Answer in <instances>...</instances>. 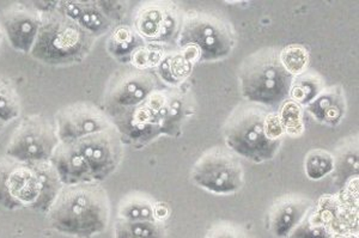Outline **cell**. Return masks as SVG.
Returning <instances> with one entry per match:
<instances>
[{
  "mask_svg": "<svg viewBox=\"0 0 359 238\" xmlns=\"http://www.w3.org/2000/svg\"><path fill=\"white\" fill-rule=\"evenodd\" d=\"M278 116L282 121L285 134L289 136H302V133L304 132L302 106H299L292 99H287L279 107Z\"/></svg>",
  "mask_w": 359,
  "mask_h": 238,
  "instance_id": "obj_30",
  "label": "cell"
},
{
  "mask_svg": "<svg viewBox=\"0 0 359 238\" xmlns=\"http://www.w3.org/2000/svg\"><path fill=\"white\" fill-rule=\"evenodd\" d=\"M74 144L86 158L95 182L114 173L123 160V143L114 127L74 140Z\"/></svg>",
  "mask_w": 359,
  "mask_h": 238,
  "instance_id": "obj_10",
  "label": "cell"
},
{
  "mask_svg": "<svg viewBox=\"0 0 359 238\" xmlns=\"http://www.w3.org/2000/svg\"><path fill=\"white\" fill-rule=\"evenodd\" d=\"M22 104L20 94L13 84L0 78V120L8 125L21 116Z\"/></svg>",
  "mask_w": 359,
  "mask_h": 238,
  "instance_id": "obj_27",
  "label": "cell"
},
{
  "mask_svg": "<svg viewBox=\"0 0 359 238\" xmlns=\"http://www.w3.org/2000/svg\"><path fill=\"white\" fill-rule=\"evenodd\" d=\"M123 4L121 1H54V8L96 38L118 25L126 13Z\"/></svg>",
  "mask_w": 359,
  "mask_h": 238,
  "instance_id": "obj_9",
  "label": "cell"
},
{
  "mask_svg": "<svg viewBox=\"0 0 359 238\" xmlns=\"http://www.w3.org/2000/svg\"><path fill=\"white\" fill-rule=\"evenodd\" d=\"M5 127V123L0 120V132L3 131V128Z\"/></svg>",
  "mask_w": 359,
  "mask_h": 238,
  "instance_id": "obj_34",
  "label": "cell"
},
{
  "mask_svg": "<svg viewBox=\"0 0 359 238\" xmlns=\"http://www.w3.org/2000/svg\"><path fill=\"white\" fill-rule=\"evenodd\" d=\"M54 125L60 141H74L113 127L106 111L90 103H74L62 108L54 116Z\"/></svg>",
  "mask_w": 359,
  "mask_h": 238,
  "instance_id": "obj_12",
  "label": "cell"
},
{
  "mask_svg": "<svg viewBox=\"0 0 359 238\" xmlns=\"http://www.w3.org/2000/svg\"><path fill=\"white\" fill-rule=\"evenodd\" d=\"M109 119L121 141L135 148L149 144L162 134L159 113L147 102L114 114Z\"/></svg>",
  "mask_w": 359,
  "mask_h": 238,
  "instance_id": "obj_14",
  "label": "cell"
},
{
  "mask_svg": "<svg viewBox=\"0 0 359 238\" xmlns=\"http://www.w3.org/2000/svg\"><path fill=\"white\" fill-rule=\"evenodd\" d=\"M46 216L49 226L57 232L91 237L106 230L111 207L98 182H84L64 186Z\"/></svg>",
  "mask_w": 359,
  "mask_h": 238,
  "instance_id": "obj_1",
  "label": "cell"
},
{
  "mask_svg": "<svg viewBox=\"0 0 359 238\" xmlns=\"http://www.w3.org/2000/svg\"><path fill=\"white\" fill-rule=\"evenodd\" d=\"M0 37H1V34H0Z\"/></svg>",
  "mask_w": 359,
  "mask_h": 238,
  "instance_id": "obj_35",
  "label": "cell"
},
{
  "mask_svg": "<svg viewBox=\"0 0 359 238\" xmlns=\"http://www.w3.org/2000/svg\"><path fill=\"white\" fill-rule=\"evenodd\" d=\"M41 25V13L35 6L15 4L5 10L0 29L13 50L30 54Z\"/></svg>",
  "mask_w": 359,
  "mask_h": 238,
  "instance_id": "obj_15",
  "label": "cell"
},
{
  "mask_svg": "<svg viewBox=\"0 0 359 238\" xmlns=\"http://www.w3.org/2000/svg\"><path fill=\"white\" fill-rule=\"evenodd\" d=\"M265 111L257 107H240L229 118L224 127L225 143L238 156L262 163L272 160L280 141H272L264 131Z\"/></svg>",
  "mask_w": 359,
  "mask_h": 238,
  "instance_id": "obj_5",
  "label": "cell"
},
{
  "mask_svg": "<svg viewBox=\"0 0 359 238\" xmlns=\"http://www.w3.org/2000/svg\"><path fill=\"white\" fill-rule=\"evenodd\" d=\"M177 50L196 65L218 62L231 54L235 36L231 25L212 13H191L184 17L177 37Z\"/></svg>",
  "mask_w": 359,
  "mask_h": 238,
  "instance_id": "obj_3",
  "label": "cell"
},
{
  "mask_svg": "<svg viewBox=\"0 0 359 238\" xmlns=\"http://www.w3.org/2000/svg\"><path fill=\"white\" fill-rule=\"evenodd\" d=\"M145 42L135 33L133 27L118 24L111 30V36L107 42V50L113 58L120 62L127 64L131 62L132 54L144 45Z\"/></svg>",
  "mask_w": 359,
  "mask_h": 238,
  "instance_id": "obj_21",
  "label": "cell"
},
{
  "mask_svg": "<svg viewBox=\"0 0 359 238\" xmlns=\"http://www.w3.org/2000/svg\"><path fill=\"white\" fill-rule=\"evenodd\" d=\"M172 209L165 202H156L154 204V217L157 222L163 223L170 217Z\"/></svg>",
  "mask_w": 359,
  "mask_h": 238,
  "instance_id": "obj_33",
  "label": "cell"
},
{
  "mask_svg": "<svg viewBox=\"0 0 359 238\" xmlns=\"http://www.w3.org/2000/svg\"><path fill=\"white\" fill-rule=\"evenodd\" d=\"M157 89V80L151 74L137 70L115 77L106 92L107 115L111 118L121 111L138 107Z\"/></svg>",
  "mask_w": 359,
  "mask_h": 238,
  "instance_id": "obj_13",
  "label": "cell"
},
{
  "mask_svg": "<svg viewBox=\"0 0 359 238\" xmlns=\"http://www.w3.org/2000/svg\"><path fill=\"white\" fill-rule=\"evenodd\" d=\"M32 164L36 172L39 183H40V193L32 209L39 214H46L55 202V199L64 187V183L49 160L37 162Z\"/></svg>",
  "mask_w": 359,
  "mask_h": 238,
  "instance_id": "obj_20",
  "label": "cell"
},
{
  "mask_svg": "<svg viewBox=\"0 0 359 238\" xmlns=\"http://www.w3.org/2000/svg\"><path fill=\"white\" fill-rule=\"evenodd\" d=\"M169 50L165 46L144 43L132 54L131 64L137 70L147 71L156 69L163 60Z\"/></svg>",
  "mask_w": 359,
  "mask_h": 238,
  "instance_id": "obj_31",
  "label": "cell"
},
{
  "mask_svg": "<svg viewBox=\"0 0 359 238\" xmlns=\"http://www.w3.org/2000/svg\"><path fill=\"white\" fill-rule=\"evenodd\" d=\"M192 111V103L179 88L165 90L163 107L159 111L162 134L179 136Z\"/></svg>",
  "mask_w": 359,
  "mask_h": 238,
  "instance_id": "obj_18",
  "label": "cell"
},
{
  "mask_svg": "<svg viewBox=\"0 0 359 238\" xmlns=\"http://www.w3.org/2000/svg\"><path fill=\"white\" fill-rule=\"evenodd\" d=\"M49 162L57 170L64 186L95 182L89 165L74 141H60Z\"/></svg>",
  "mask_w": 359,
  "mask_h": 238,
  "instance_id": "obj_17",
  "label": "cell"
},
{
  "mask_svg": "<svg viewBox=\"0 0 359 238\" xmlns=\"http://www.w3.org/2000/svg\"><path fill=\"white\" fill-rule=\"evenodd\" d=\"M41 13V25L30 55L47 65H74L88 57L95 37L76 22L57 13L54 1H46Z\"/></svg>",
  "mask_w": 359,
  "mask_h": 238,
  "instance_id": "obj_2",
  "label": "cell"
},
{
  "mask_svg": "<svg viewBox=\"0 0 359 238\" xmlns=\"http://www.w3.org/2000/svg\"><path fill=\"white\" fill-rule=\"evenodd\" d=\"M279 62L287 74L292 77H297L306 74L309 66V53L302 46H287L280 50Z\"/></svg>",
  "mask_w": 359,
  "mask_h": 238,
  "instance_id": "obj_29",
  "label": "cell"
},
{
  "mask_svg": "<svg viewBox=\"0 0 359 238\" xmlns=\"http://www.w3.org/2000/svg\"><path fill=\"white\" fill-rule=\"evenodd\" d=\"M304 169L306 176L311 180L318 181L333 173L334 170V157L330 152L315 148L308 152L304 160Z\"/></svg>",
  "mask_w": 359,
  "mask_h": 238,
  "instance_id": "obj_28",
  "label": "cell"
},
{
  "mask_svg": "<svg viewBox=\"0 0 359 238\" xmlns=\"http://www.w3.org/2000/svg\"><path fill=\"white\" fill-rule=\"evenodd\" d=\"M193 65L180 50L168 52L156 70L161 80L172 88H179L192 74Z\"/></svg>",
  "mask_w": 359,
  "mask_h": 238,
  "instance_id": "obj_22",
  "label": "cell"
},
{
  "mask_svg": "<svg viewBox=\"0 0 359 238\" xmlns=\"http://www.w3.org/2000/svg\"><path fill=\"white\" fill-rule=\"evenodd\" d=\"M294 77L279 62V54L262 50L245 60L240 74L241 92L249 102L280 107L289 99Z\"/></svg>",
  "mask_w": 359,
  "mask_h": 238,
  "instance_id": "obj_4",
  "label": "cell"
},
{
  "mask_svg": "<svg viewBox=\"0 0 359 238\" xmlns=\"http://www.w3.org/2000/svg\"><path fill=\"white\" fill-rule=\"evenodd\" d=\"M306 111L315 121L337 127L346 114V99L340 88L323 89L313 102L306 106Z\"/></svg>",
  "mask_w": 359,
  "mask_h": 238,
  "instance_id": "obj_19",
  "label": "cell"
},
{
  "mask_svg": "<svg viewBox=\"0 0 359 238\" xmlns=\"http://www.w3.org/2000/svg\"><path fill=\"white\" fill-rule=\"evenodd\" d=\"M191 178L201 188L218 195L238 192L243 186V169L231 152L212 148L193 167Z\"/></svg>",
  "mask_w": 359,
  "mask_h": 238,
  "instance_id": "obj_6",
  "label": "cell"
},
{
  "mask_svg": "<svg viewBox=\"0 0 359 238\" xmlns=\"http://www.w3.org/2000/svg\"><path fill=\"white\" fill-rule=\"evenodd\" d=\"M182 20L175 5L152 3L139 10L133 29L145 43L167 46L177 40Z\"/></svg>",
  "mask_w": 359,
  "mask_h": 238,
  "instance_id": "obj_11",
  "label": "cell"
},
{
  "mask_svg": "<svg viewBox=\"0 0 359 238\" xmlns=\"http://www.w3.org/2000/svg\"><path fill=\"white\" fill-rule=\"evenodd\" d=\"M115 237L152 238L165 234L163 223L150 220H123L118 219L114 225Z\"/></svg>",
  "mask_w": 359,
  "mask_h": 238,
  "instance_id": "obj_24",
  "label": "cell"
},
{
  "mask_svg": "<svg viewBox=\"0 0 359 238\" xmlns=\"http://www.w3.org/2000/svg\"><path fill=\"white\" fill-rule=\"evenodd\" d=\"M323 90L321 79L315 74H303L294 77L291 84L289 99L298 103L299 106H308L316 96Z\"/></svg>",
  "mask_w": 359,
  "mask_h": 238,
  "instance_id": "obj_25",
  "label": "cell"
},
{
  "mask_svg": "<svg viewBox=\"0 0 359 238\" xmlns=\"http://www.w3.org/2000/svg\"><path fill=\"white\" fill-rule=\"evenodd\" d=\"M264 131H265L266 136L269 140L282 143V138L285 134V132L283 128L282 121L278 116V113L266 114L265 121H264Z\"/></svg>",
  "mask_w": 359,
  "mask_h": 238,
  "instance_id": "obj_32",
  "label": "cell"
},
{
  "mask_svg": "<svg viewBox=\"0 0 359 238\" xmlns=\"http://www.w3.org/2000/svg\"><path fill=\"white\" fill-rule=\"evenodd\" d=\"M59 143L54 122L42 115L27 116L8 141L6 155L27 163L46 162Z\"/></svg>",
  "mask_w": 359,
  "mask_h": 238,
  "instance_id": "obj_7",
  "label": "cell"
},
{
  "mask_svg": "<svg viewBox=\"0 0 359 238\" xmlns=\"http://www.w3.org/2000/svg\"><path fill=\"white\" fill-rule=\"evenodd\" d=\"M39 193V177L32 163L8 155L0 157V206L3 209H32Z\"/></svg>",
  "mask_w": 359,
  "mask_h": 238,
  "instance_id": "obj_8",
  "label": "cell"
},
{
  "mask_svg": "<svg viewBox=\"0 0 359 238\" xmlns=\"http://www.w3.org/2000/svg\"><path fill=\"white\" fill-rule=\"evenodd\" d=\"M118 219L155 222L154 204L144 195H130L118 206ZM157 222V220H156Z\"/></svg>",
  "mask_w": 359,
  "mask_h": 238,
  "instance_id": "obj_26",
  "label": "cell"
},
{
  "mask_svg": "<svg viewBox=\"0 0 359 238\" xmlns=\"http://www.w3.org/2000/svg\"><path fill=\"white\" fill-rule=\"evenodd\" d=\"M334 175L337 185L344 188L350 181L358 177V144L357 140L346 141L334 157Z\"/></svg>",
  "mask_w": 359,
  "mask_h": 238,
  "instance_id": "obj_23",
  "label": "cell"
},
{
  "mask_svg": "<svg viewBox=\"0 0 359 238\" xmlns=\"http://www.w3.org/2000/svg\"><path fill=\"white\" fill-rule=\"evenodd\" d=\"M311 209V202L306 197L286 195L272 206L267 217L269 230L277 237H285L304 220Z\"/></svg>",
  "mask_w": 359,
  "mask_h": 238,
  "instance_id": "obj_16",
  "label": "cell"
}]
</instances>
